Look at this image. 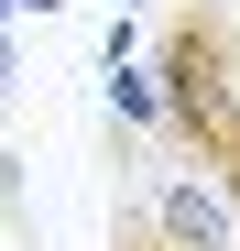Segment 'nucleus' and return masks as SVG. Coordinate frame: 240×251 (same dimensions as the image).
<instances>
[{
    "mask_svg": "<svg viewBox=\"0 0 240 251\" xmlns=\"http://www.w3.org/2000/svg\"><path fill=\"white\" fill-rule=\"evenodd\" d=\"M153 88H164V142L240 207V11L229 0H175L164 11Z\"/></svg>",
    "mask_w": 240,
    "mask_h": 251,
    "instance_id": "1",
    "label": "nucleus"
},
{
    "mask_svg": "<svg viewBox=\"0 0 240 251\" xmlns=\"http://www.w3.org/2000/svg\"><path fill=\"white\" fill-rule=\"evenodd\" d=\"M153 229L186 240V251H229V197H208V175H175L153 197Z\"/></svg>",
    "mask_w": 240,
    "mask_h": 251,
    "instance_id": "2",
    "label": "nucleus"
},
{
    "mask_svg": "<svg viewBox=\"0 0 240 251\" xmlns=\"http://www.w3.org/2000/svg\"><path fill=\"white\" fill-rule=\"evenodd\" d=\"M109 251H186V240H164L153 219H120V229H109Z\"/></svg>",
    "mask_w": 240,
    "mask_h": 251,
    "instance_id": "3",
    "label": "nucleus"
},
{
    "mask_svg": "<svg viewBox=\"0 0 240 251\" xmlns=\"http://www.w3.org/2000/svg\"><path fill=\"white\" fill-rule=\"evenodd\" d=\"M0 11H22V0H0ZM33 11H44V0H33Z\"/></svg>",
    "mask_w": 240,
    "mask_h": 251,
    "instance_id": "4",
    "label": "nucleus"
}]
</instances>
